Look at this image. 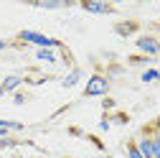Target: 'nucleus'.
<instances>
[{
  "instance_id": "nucleus-1",
  "label": "nucleus",
  "mask_w": 160,
  "mask_h": 158,
  "mask_svg": "<svg viewBox=\"0 0 160 158\" xmlns=\"http://www.w3.org/2000/svg\"><path fill=\"white\" fill-rule=\"evenodd\" d=\"M135 145H137V150L145 158H160V138H158V130H152L150 125L140 133Z\"/></svg>"
},
{
  "instance_id": "nucleus-2",
  "label": "nucleus",
  "mask_w": 160,
  "mask_h": 158,
  "mask_svg": "<svg viewBox=\"0 0 160 158\" xmlns=\"http://www.w3.org/2000/svg\"><path fill=\"white\" fill-rule=\"evenodd\" d=\"M18 38H21L23 44H33L38 49H61V41H56V38H48L43 33H38V31H21L18 33Z\"/></svg>"
},
{
  "instance_id": "nucleus-3",
  "label": "nucleus",
  "mask_w": 160,
  "mask_h": 158,
  "mask_svg": "<svg viewBox=\"0 0 160 158\" xmlns=\"http://www.w3.org/2000/svg\"><path fill=\"white\" fill-rule=\"evenodd\" d=\"M107 94H109V76L92 74L89 84L84 87V97H107Z\"/></svg>"
},
{
  "instance_id": "nucleus-4",
  "label": "nucleus",
  "mask_w": 160,
  "mask_h": 158,
  "mask_svg": "<svg viewBox=\"0 0 160 158\" xmlns=\"http://www.w3.org/2000/svg\"><path fill=\"white\" fill-rule=\"evenodd\" d=\"M135 46L142 51V56H150V59L160 56V38L158 36H140L135 41Z\"/></svg>"
},
{
  "instance_id": "nucleus-5",
  "label": "nucleus",
  "mask_w": 160,
  "mask_h": 158,
  "mask_svg": "<svg viewBox=\"0 0 160 158\" xmlns=\"http://www.w3.org/2000/svg\"><path fill=\"white\" fill-rule=\"evenodd\" d=\"M82 8H84L87 13H94V15H112V13H114V5L99 3V0H84Z\"/></svg>"
},
{
  "instance_id": "nucleus-6",
  "label": "nucleus",
  "mask_w": 160,
  "mask_h": 158,
  "mask_svg": "<svg viewBox=\"0 0 160 158\" xmlns=\"http://www.w3.org/2000/svg\"><path fill=\"white\" fill-rule=\"evenodd\" d=\"M21 84H23V76L10 74V76H5V79H3V84H0V87H3V92H15Z\"/></svg>"
},
{
  "instance_id": "nucleus-7",
  "label": "nucleus",
  "mask_w": 160,
  "mask_h": 158,
  "mask_svg": "<svg viewBox=\"0 0 160 158\" xmlns=\"http://www.w3.org/2000/svg\"><path fill=\"white\" fill-rule=\"evenodd\" d=\"M79 79H82V69H71V71L61 79V87H64V89H71V87L79 84Z\"/></svg>"
},
{
  "instance_id": "nucleus-8",
  "label": "nucleus",
  "mask_w": 160,
  "mask_h": 158,
  "mask_svg": "<svg viewBox=\"0 0 160 158\" xmlns=\"http://www.w3.org/2000/svg\"><path fill=\"white\" fill-rule=\"evenodd\" d=\"M66 5L69 3H61V0H38V3H33V8H41V10H58Z\"/></svg>"
},
{
  "instance_id": "nucleus-9",
  "label": "nucleus",
  "mask_w": 160,
  "mask_h": 158,
  "mask_svg": "<svg viewBox=\"0 0 160 158\" xmlns=\"http://www.w3.org/2000/svg\"><path fill=\"white\" fill-rule=\"evenodd\" d=\"M36 59H38V61H48V64H56V61H58L56 54H53L51 49H38V51H36Z\"/></svg>"
},
{
  "instance_id": "nucleus-10",
  "label": "nucleus",
  "mask_w": 160,
  "mask_h": 158,
  "mask_svg": "<svg viewBox=\"0 0 160 158\" xmlns=\"http://www.w3.org/2000/svg\"><path fill=\"white\" fill-rule=\"evenodd\" d=\"M114 31H117L119 36H130V33H135V31H137V23H135V21H127V23H117V26H114Z\"/></svg>"
},
{
  "instance_id": "nucleus-11",
  "label": "nucleus",
  "mask_w": 160,
  "mask_h": 158,
  "mask_svg": "<svg viewBox=\"0 0 160 158\" xmlns=\"http://www.w3.org/2000/svg\"><path fill=\"white\" fill-rule=\"evenodd\" d=\"M140 79H142V82H160V71L158 69H145Z\"/></svg>"
},
{
  "instance_id": "nucleus-12",
  "label": "nucleus",
  "mask_w": 160,
  "mask_h": 158,
  "mask_svg": "<svg viewBox=\"0 0 160 158\" xmlns=\"http://www.w3.org/2000/svg\"><path fill=\"white\" fill-rule=\"evenodd\" d=\"M130 64H132V66H142V64H152V59L140 54V56H130Z\"/></svg>"
},
{
  "instance_id": "nucleus-13",
  "label": "nucleus",
  "mask_w": 160,
  "mask_h": 158,
  "mask_svg": "<svg viewBox=\"0 0 160 158\" xmlns=\"http://www.w3.org/2000/svg\"><path fill=\"white\" fill-rule=\"evenodd\" d=\"M127 158H145L142 153L137 150V145H135V140H132V143H127Z\"/></svg>"
},
{
  "instance_id": "nucleus-14",
  "label": "nucleus",
  "mask_w": 160,
  "mask_h": 158,
  "mask_svg": "<svg viewBox=\"0 0 160 158\" xmlns=\"http://www.w3.org/2000/svg\"><path fill=\"white\" fill-rule=\"evenodd\" d=\"M5 148H15V140L8 135V138H0V150H5Z\"/></svg>"
},
{
  "instance_id": "nucleus-15",
  "label": "nucleus",
  "mask_w": 160,
  "mask_h": 158,
  "mask_svg": "<svg viewBox=\"0 0 160 158\" xmlns=\"http://www.w3.org/2000/svg\"><path fill=\"white\" fill-rule=\"evenodd\" d=\"M13 102H15V105H23V102H26V94H23V92H15V94H13Z\"/></svg>"
},
{
  "instance_id": "nucleus-16",
  "label": "nucleus",
  "mask_w": 160,
  "mask_h": 158,
  "mask_svg": "<svg viewBox=\"0 0 160 158\" xmlns=\"http://www.w3.org/2000/svg\"><path fill=\"white\" fill-rule=\"evenodd\" d=\"M99 130H102V133H107V130H109V120H107V117H104L102 123H99Z\"/></svg>"
},
{
  "instance_id": "nucleus-17",
  "label": "nucleus",
  "mask_w": 160,
  "mask_h": 158,
  "mask_svg": "<svg viewBox=\"0 0 160 158\" xmlns=\"http://www.w3.org/2000/svg\"><path fill=\"white\" fill-rule=\"evenodd\" d=\"M8 46H10V41H5V38H0V51H5Z\"/></svg>"
},
{
  "instance_id": "nucleus-18",
  "label": "nucleus",
  "mask_w": 160,
  "mask_h": 158,
  "mask_svg": "<svg viewBox=\"0 0 160 158\" xmlns=\"http://www.w3.org/2000/svg\"><path fill=\"white\" fill-rule=\"evenodd\" d=\"M92 143H94V145H97L99 150H102V148H104V143H102V140H99V138H92Z\"/></svg>"
},
{
  "instance_id": "nucleus-19",
  "label": "nucleus",
  "mask_w": 160,
  "mask_h": 158,
  "mask_svg": "<svg viewBox=\"0 0 160 158\" xmlns=\"http://www.w3.org/2000/svg\"><path fill=\"white\" fill-rule=\"evenodd\" d=\"M112 107H114V102H112L109 97H107V100H104V110H112Z\"/></svg>"
},
{
  "instance_id": "nucleus-20",
  "label": "nucleus",
  "mask_w": 160,
  "mask_h": 158,
  "mask_svg": "<svg viewBox=\"0 0 160 158\" xmlns=\"http://www.w3.org/2000/svg\"><path fill=\"white\" fill-rule=\"evenodd\" d=\"M0 138H8V130L3 128V123H0Z\"/></svg>"
},
{
  "instance_id": "nucleus-21",
  "label": "nucleus",
  "mask_w": 160,
  "mask_h": 158,
  "mask_svg": "<svg viewBox=\"0 0 160 158\" xmlns=\"http://www.w3.org/2000/svg\"><path fill=\"white\" fill-rule=\"evenodd\" d=\"M3 94H5V92H3V87H0V97H3Z\"/></svg>"
},
{
  "instance_id": "nucleus-22",
  "label": "nucleus",
  "mask_w": 160,
  "mask_h": 158,
  "mask_svg": "<svg viewBox=\"0 0 160 158\" xmlns=\"http://www.w3.org/2000/svg\"><path fill=\"white\" fill-rule=\"evenodd\" d=\"M102 158H112V155H102Z\"/></svg>"
}]
</instances>
